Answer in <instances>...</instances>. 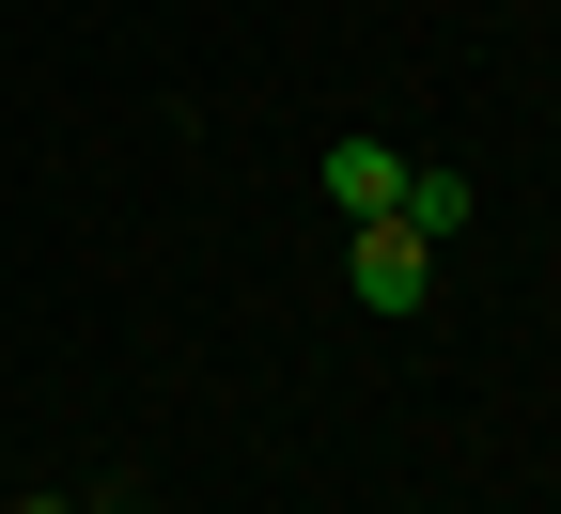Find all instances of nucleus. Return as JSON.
I'll use <instances>...</instances> for the list:
<instances>
[{"instance_id": "1", "label": "nucleus", "mask_w": 561, "mask_h": 514, "mask_svg": "<svg viewBox=\"0 0 561 514\" xmlns=\"http://www.w3.org/2000/svg\"><path fill=\"white\" fill-rule=\"evenodd\" d=\"M421 281H437V250L405 218H343V297L359 312H421Z\"/></svg>"}, {"instance_id": "2", "label": "nucleus", "mask_w": 561, "mask_h": 514, "mask_svg": "<svg viewBox=\"0 0 561 514\" xmlns=\"http://www.w3.org/2000/svg\"><path fill=\"white\" fill-rule=\"evenodd\" d=\"M328 203L343 218H390L405 203V157H390V140H328Z\"/></svg>"}, {"instance_id": "3", "label": "nucleus", "mask_w": 561, "mask_h": 514, "mask_svg": "<svg viewBox=\"0 0 561 514\" xmlns=\"http://www.w3.org/2000/svg\"><path fill=\"white\" fill-rule=\"evenodd\" d=\"M390 218H405L421 250H453V235H468V172H405V203H390Z\"/></svg>"}]
</instances>
